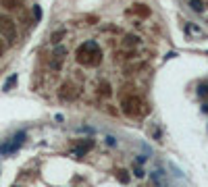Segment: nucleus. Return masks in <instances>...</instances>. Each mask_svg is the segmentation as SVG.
Instances as JSON below:
<instances>
[{"mask_svg":"<svg viewBox=\"0 0 208 187\" xmlns=\"http://www.w3.org/2000/svg\"><path fill=\"white\" fill-rule=\"evenodd\" d=\"M23 139H25V131H19L17 135L11 139V141H6V144L0 148V154H8V152H15L17 148H19L23 144Z\"/></svg>","mask_w":208,"mask_h":187,"instance_id":"obj_1","label":"nucleus"},{"mask_svg":"<svg viewBox=\"0 0 208 187\" xmlns=\"http://www.w3.org/2000/svg\"><path fill=\"white\" fill-rule=\"evenodd\" d=\"M189 6H192L194 11H198V13H200V11H204V4H202V0H189Z\"/></svg>","mask_w":208,"mask_h":187,"instance_id":"obj_2","label":"nucleus"},{"mask_svg":"<svg viewBox=\"0 0 208 187\" xmlns=\"http://www.w3.org/2000/svg\"><path fill=\"white\" fill-rule=\"evenodd\" d=\"M106 141H108V146H115V144H117L115 137H106Z\"/></svg>","mask_w":208,"mask_h":187,"instance_id":"obj_3","label":"nucleus"}]
</instances>
